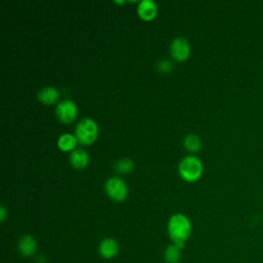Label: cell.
<instances>
[{
    "instance_id": "2",
    "label": "cell",
    "mask_w": 263,
    "mask_h": 263,
    "mask_svg": "<svg viewBox=\"0 0 263 263\" xmlns=\"http://www.w3.org/2000/svg\"><path fill=\"white\" fill-rule=\"evenodd\" d=\"M202 163L195 156L184 157L178 166L179 175L182 179L188 182H195L202 174Z\"/></svg>"
},
{
    "instance_id": "15",
    "label": "cell",
    "mask_w": 263,
    "mask_h": 263,
    "mask_svg": "<svg viewBox=\"0 0 263 263\" xmlns=\"http://www.w3.org/2000/svg\"><path fill=\"white\" fill-rule=\"evenodd\" d=\"M133 167H134V162L128 158H121L117 160L114 164L115 171L118 172L119 174H127L133 170Z\"/></svg>"
},
{
    "instance_id": "13",
    "label": "cell",
    "mask_w": 263,
    "mask_h": 263,
    "mask_svg": "<svg viewBox=\"0 0 263 263\" xmlns=\"http://www.w3.org/2000/svg\"><path fill=\"white\" fill-rule=\"evenodd\" d=\"M163 258L166 263H178L181 259V250L172 243L164 250Z\"/></svg>"
},
{
    "instance_id": "14",
    "label": "cell",
    "mask_w": 263,
    "mask_h": 263,
    "mask_svg": "<svg viewBox=\"0 0 263 263\" xmlns=\"http://www.w3.org/2000/svg\"><path fill=\"white\" fill-rule=\"evenodd\" d=\"M184 146H185V148L187 150L195 152V151H198L200 149L201 141H200V139H199V137L197 135L190 134V135H187L185 137V139H184Z\"/></svg>"
},
{
    "instance_id": "11",
    "label": "cell",
    "mask_w": 263,
    "mask_h": 263,
    "mask_svg": "<svg viewBox=\"0 0 263 263\" xmlns=\"http://www.w3.org/2000/svg\"><path fill=\"white\" fill-rule=\"evenodd\" d=\"M70 162L75 168H84L88 163V155L83 149H74L70 154Z\"/></svg>"
},
{
    "instance_id": "1",
    "label": "cell",
    "mask_w": 263,
    "mask_h": 263,
    "mask_svg": "<svg viewBox=\"0 0 263 263\" xmlns=\"http://www.w3.org/2000/svg\"><path fill=\"white\" fill-rule=\"evenodd\" d=\"M167 231L173 243L182 250L191 234V222L184 214H175L167 222Z\"/></svg>"
},
{
    "instance_id": "7",
    "label": "cell",
    "mask_w": 263,
    "mask_h": 263,
    "mask_svg": "<svg viewBox=\"0 0 263 263\" xmlns=\"http://www.w3.org/2000/svg\"><path fill=\"white\" fill-rule=\"evenodd\" d=\"M119 251V247L117 241L114 238L106 237L101 240L99 245V253L105 259H112L114 258Z\"/></svg>"
},
{
    "instance_id": "10",
    "label": "cell",
    "mask_w": 263,
    "mask_h": 263,
    "mask_svg": "<svg viewBox=\"0 0 263 263\" xmlns=\"http://www.w3.org/2000/svg\"><path fill=\"white\" fill-rule=\"evenodd\" d=\"M59 91L55 87L53 86H45L43 88H41L38 93H37V98L38 100L43 103V104H53L54 102L58 101L59 99Z\"/></svg>"
},
{
    "instance_id": "16",
    "label": "cell",
    "mask_w": 263,
    "mask_h": 263,
    "mask_svg": "<svg viewBox=\"0 0 263 263\" xmlns=\"http://www.w3.org/2000/svg\"><path fill=\"white\" fill-rule=\"evenodd\" d=\"M156 68L159 72L166 73L172 69V63L167 60H161L156 64Z\"/></svg>"
},
{
    "instance_id": "3",
    "label": "cell",
    "mask_w": 263,
    "mask_h": 263,
    "mask_svg": "<svg viewBox=\"0 0 263 263\" xmlns=\"http://www.w3.org/2000/svg\"><path fill=\"white\" fill-rule=\"evenodd\" d=\"M98 136V125L91 118L81 119L75 128V137L77 142L82 145H89L95 142Z\"/></svg>"
},
{
    "instance_id": "5",
    "label": "cell",
    "mask_w": 263,
    "mask_h": 263,
    "mask_svg": "<svg viewBox=\"0 0 263 263\" xmlns=\"http://www.w3.org/2000/svg\"><path fill=\"white\" fill-rule=\"evenodd\" d=\"M55 115L58 119L64 123L73 121L77 115V107L71 100H64L55 107Z\"/></svg>"
},
{
    "instance_id": "8",
    "label": "cell",
    "mask_w": 263,
    "mask_h": 263,
    "mask_svg": "<svg viewBox=\"0 0 263 263\" xmlns=\"http://www.w3.org/2000/svg\"><path fill=\"white\" fill-rule=\"evenodd\" d=\"M139 16L144 21H151L157 13V5L152 0H142L137 8Z\"/></svg>"
},
{
    "instance_id": "6",
    "label": "cell",
    "mask_w": 263,
    "mask_h": 263,
    "mask_svg": "<svg viewBox=\"0 0 263 263\" xmlns=\"http://www.w3.org/2000/svg\"><path fill=\"white\" fill-rule=\"evenodd\" d=\"M171 55L177 61H185L190 53V45L187 39L183 37L175 38L170 45Z\"/></svg>"
},
{
    "instance_id": "17",
    "label": "cell",
    "mask_w": 263,
    "mask_h": 263,
    "mask_svg": "<svg viewBox=\"0 0 263 263\" xmlns=\"http://www.w3.org/2000/svg\"><path fill=\"white\" fill-rule=\"evenodd\" d=\"M5 217H6V210L3 205H1L0 206V219L2 222L5 220Z\"/></svg>"
},
{
    "instance_id": "9",
    "label": "cell",
    "mask_w": 263,
    "mask_h": 263,
    "mask_svg": "<svg viewBox=\"0 0 263 263\" xmlns=\"http://www.w3.org/2000/svg\"><path fill=\"white\" fill-rule=\"evenodd\" d=\"M17 248L20 253L25 257L33 256L37 250V242L35 238L29 234L21 236L17 242Z\"/></svg>"
},
{
    "instance_id": "4",
    "label": "cell",
    "mask_w": 263,
    "mask_h": 263,
    "mask_svg": "<svg viewBox=\"0 0 263 263\" xmlns=\"http://www.w3.org/2000/svg\"><path fill=\"white\" fill-rule=\"evenodd\" d=\"M107 195L114 201H122L127 195V186L119 177H111L105 183Z\"/></svg>"
},
{
    "instance_id": "12",
    "label": "cell",
    "mask_w": 263,
    "mask_h": 263,
    "mask_svg": "<svg viewBox=\"0 0 263 263\" xmlns=\"http://www.w3.org/2000/svg\"><path fill=\"white\" fill-rule=\"evenodd\" d=\"M77 139L72 134H63L60 136L58 140V147L62 151H73L76 145Z\"/></svg>"
}]
</instances>
